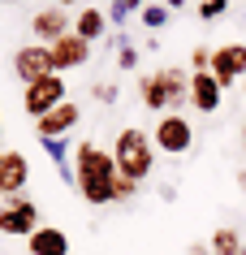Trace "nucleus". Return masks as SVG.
Here are the masks:
<instances>
[{
    "mask_svg": "<svg viewBox=\"0 0 246 255\" xmlns=\"http://www.w3.org/2000/svg\"><path fill=\"white\" fill-rule=\"evenodd\" d=\"M212 56H216V48L194 43V48H190V74H212Z\"/></svg>",
    "mask_w": 246,
    "mask_h": 255,
    "instance_id": "nucleus-19",
    "label": "nucleus"
},
{
    "mask_svg": "<svg viewBox=\"0 0 246 255\" xmlns=\"http://www.w3.org/2000/svg\"><path fill=\"white\" fill-rule=\"evenodd\" d=\"M160 78H164V91H168V113H181L190 104V74L168 65V69H160Z\"/></svg>",
    "mask_w": 246,
    "mask_h": 255,
    "instance_id": "nucleus-14",
    "label": "nucleus"
},
{
    "mask_svg": "<svg viewBox=\"0 0 246 255\" xmlns=\"http://www.w3.org/2000/svg\"><path fill=\"white\" fill-rule=\"evenodd\" d=\"M242 255H246V247H242Z\"/></svg>",
    "mask_w": 246,
    "mask_h": 255,
    "instance_id": "nucleus-35",
    "label": "nucleus"
},
{
    "mask_svg": "<svg viewBox=\"0 0 246 255\" xmlns=\"http://www.w3.org/2000/svg\"><path fill=\"white\" fill-rule=\"evenodd\" d=\"M69 87H65V74H48V78H39V82H30L26 91H22V108H26V117H48L56 104H65L69 100Z\"/></svg>",
    "mask_w": 246,
    "mask_h": 255,
    "instance_id": "nucleus-5",
    "label": "nucleus"
},
{
    "mask_svg": "<svg viewBox=\"0 0 246 255\" xmlns=\"http://www.w3.org/2000/svg\"><path fill=\"white\" fill-rule=\"evenodd\" d=\"M242 229H216V234H212V255H242Z\"/></svg>",
    "mask_w": 246,
    "mask_h": 255,
    "instance_id": "nucleus-17",
    "label": "nucleus"
},
{
    "mask_svg": "<svg viewBox=\"0 0 246 255\" xmlns=\"http://www.w3.org/2000/svg\"><path fill=\"white\" fill-rule=\"evenodd\" d=\"M74 186H78V195L91 208H108L112 186H117V160H112V151H104L91 138L74 143Z\"/></svg>",
    "mask_w": 246,
    "mask_h": 255,
    "instance_id": "nucleus-1",
    "label": "nucleus"
},
{
    "mask_svg": "<svg viewBox=\"0 0 246 255\" xmlns=\"http://www.w3.org/2000/svg\"><path fill=\"white\" fill-rule=\"evenodd\" d=\"M26 251L30 255H69V234L56 225H39L26 238Z\"/></svg>",
    "mask_w": 246,
    "mask_h": 255,
    "instance_id": "nucleus-13",
    "label": "nucleus"
},
{
    "mask_svg": "<svg viewBox=\"0 0 246 255\" xmlns=\"http://www.w3.org/2000/svg\"><path fill=\"white\" fill-rule=\"evenodd\" d=\"M112 160H117V173L121 177H134V182H147L156 160H160V151L151 143L147 130H138V126H125L117 143H112Z\"/></svg>",
    "mask_w": 246,
    "mask_h": 255,
    "instance_id": "nucleus-2",
    "label": "nucleus"
},
{
    "mask_svg": "<svg viewBox=\"0 0 246 255\" xmlns=\"http://www.w3.org/2000/svg\"><path fill=\"white\" fill-rule=\"evenodd\" d=\"M220 104H225V87L212 74H190V108L194 113L212 117V113H220Z\"/></svg>",
    "mask_w": 246,
    "mask_h": 255,
    "instance_id": "nucleus-12",
    "label": "nucleus"
},
{
    "mask_svg": "<svg viewBox=\"0 0 246 255\" xmlns=\"http://www.w3.org/2000/svg\"><path fill=\"white\" fill-rule=\"evenodd\" d=\"M242 95H246V78H242Z\"/></svg>",
    "mask_w": 246,
    "mask_h": 255,
    "instance_id": "nucleus-34",
    "label": "nucleus"
},
{
    "mask_svg": "<svg viewBox=\"0 0 246 255\" xmlns=\"http://www.w3.org/2000/svg\"><path fill=\"white\" fill-rule=\"evenodd\" d=\"M91 100H99V104H117V100H121V87H117V82H95V87H91Z\"/></svg>",
    "mask_w": 246,
    "mask_h": 255,
    "instance_id": "nucleus-21",
    "label": "nucleus"
},
{
    "mask_svg": "<svg viewBox=\"0 0 246 255\" xmlns=\"http://www.w3.org/2000/svg\"><path fill=\"white\" fill-rule=\"evenodd\" d=\"M130 17H134V13H130V9H125V4H108V26L125 30V26H130Z\"/></svg>",
    "mask_w": 246,
    "mask_h": 255,
    "instance_id": "nucleus-23",
    "label": "nucleus"
},
{
    "mask_svg": "<svg viewBox=\"0 0 246 255\" xmlns=\"http://www.w3.org/2000/svg\"><path fill=\"white\" fill-rule=\"evenodd\" d=\"M151 143L160 156H186L194 147V126L181 113H164L156 126H151Z\"/></svg>",
    "mask_w": 246,
    "mask_h": 255,
    "instance_id": "nucleus-3",
    "label": "nucleus"
},
{
    "mask_svg": "<svg viewBox=\"0 0 246 255\" xmlns=\"http://www.w3.org/2000/svg\"><path fill=\"white\" fill-rule=\"evenodd\" d=\"M82 121V108L74 104V100H65V104H56L48 117L35 121V134L39 138H69V130Z\"/></svg>",
    "mask_w": 246,
    "mask_h": 255,
    "instance_id": "nucleus-10",
    "label": "nucleus"
},
{
    "mask_svg": "<svg viewBox=\"0 0 246 255\" xmlns=\"http://www.w3.org/2000/svg\"><path fill=\"white\" fill-rule=\"evenodd\" d=\"M104 4H125V0H104Z\"/></svg>",
    "mask_w": 246,
    "mask_h": 255,
    "instance_id": "nucleus-31",
    "label": "nucleus"
},
{
    "mask_svg": "<svg viewBox=\"0 0 246 255\" xmlns=\"http://www.w3.org/2000/svg\"><path fill=\"white\" fill-rule=\"evenodd\" d=\"M168 17H173V13H168L164 4H147V9L138 13V26H147L151 35H156V30H164V26H168Z\"/></svg>",
    "mask_w": 246,
    "mask_h": 255,
    "instance_id": "nucleus-18",
    "label": "nucleus"
},
{
    "mask_svg": "<svg viewBox=\"0 0 246 255\" xmlns=\"http://www.w3.org/2000/svg\"><path fill=\"white\" fill-rule=\"evenodd\" d=\"M229 13V0H199V17H225Z\"/></svg>",
    "mask_w": 246,
    "mask_h": 255,
    "instance_id": "nucleus-22",
    "label": "nucleus"
},
{
    "mask_svg": "<svg viewBox=\"0 0 246 255\" xmlns=\"http://www.w3.org/2000/svg\"><path fill=\"white\" fill-rule=\"evenodd\" d=\"M30 182V160L22 151H0V195H22Z\"/></svg>",
    "mask_w": 246,
    "mask_h": 255,
    "instance_id": "nucleus-11",
    "label": "nucleus"
},
{
    "mask_svg": "<svg viewBox=\"0 0 246 255\" xmlns=\"http://www.w3.org/2000/svg\"><path fill=\"white\" fill-rule=\"evenodd\" d=\"M69 30H74V22H69V9H61V4H43V9H35V17H30L35 43H48V48H52L56 39H65Z\"/></svg>",
    "mask_w": 246,
    "mask_h": 255,
    "instance_id": "nucleus-7",
    "label": "nucleus"
},
{
    "mask_svg": "<svg viewBox=\"0 0 246 255\" xmlns=\"http://www.w3.org/2000/svg\"><path fill=\"white\" fill-rule=\"evenodd\" d=\"M0 134H4V117H0Z\"/></svg>",
    "mask_w": 246,
    "mask_h": 255,
    "instance_id": "nucleus-33",
    "label": "nucleus"
},
{
    "mask_svg": "<svg viewBox=\"0 0 246 255\" xmlns=\"http://www.w3.org/2000/svg\"><path fill=\"white\" fill-rule=\"evenodd\" d=\"M238 186H242V190H246V169H238Z\"/></svg>",
    "mask_w": 246,
    "mask_h": 255,
    "instance_id": "nucleus-29",
    "label": "nucleus"
},
{
    "mask_svg": "<svg viewBox=\"0 0 246 255\" xmlns=\"http://www.w3.org/2000/svg\"><path fill=\"white\" fill-rule=\"evenodd\" d=\"M13 74L22 78V87L48 78V74H52V48H48V43H35V39L22 43L13 52Z\"/></svg>",
    "mask_w": 246,
    "mask_h": 255,
    "instance_id": "nucleus-6",
    "label": "nucleus"
},
{
    "mask_svg": "<svg viewBox=\"0 0 246 255\" xmlns=\"http://www.w3.org/2000/svg\"><path fill=\"white\" fill-rule=\"evenodd\" d=\"M52 4H61V9H74V4H78V0H52Z\"/></svg>",
    "mask_w": 246,
    "mask_h": 255,
    "instance_id": "nucleus-28",
    "label": "nucleus"
},
{
    "mask_svg": "<svg viewBox=\"0 0 246 255\" xmlns=\"http://www.w3.org/2000/svg\"><path fill=\"white\" fill-rule=\"evenodd\" d=\"M242 156H246V121H242Z\"/></svg>",
    "mask_w": 246,
    "mask_h": 255,
    "instance_id": "nucleus-30",
    "label": "nucleus"
},
{
    "mask_svg": "<svg viewBox=\"0 0 246 255\" xmlns=\"http://www.w3.org/2000/svg\"><path fill=\"white\" fill-rule=\"evenodd\" d=\"M186 255H212V242H190V247H186Z\"/></svg>",
    "mask_w": 246,
    "mask_h": 255,
    "instance_id": "nucleus-24",
    "label": "nucleus"
},
{
    "mask_svg": "<svg viewBox=\"0 0 246 255\" xmlns=\"http://www.w3.org/2000/svg\"><path fill=\"white\" fill-rule=\"evenodd\" d=\"M138 100H143V104L151 108V113H168V91H164V78H160V69H156V74H143V78H138Z\"/></svg>",
    "mask_w": 246,
    "mask_h": 255,
    "instance_id": "nucleus-16",
    "label": "nucleus"
},
{
    "mask_svg": "<svg viewBox=\"0 0 246 255\" xmlns=\"http://www.w3.org/2000/svg\"><path fill=\"white\" fill-rule=\"evenodd\" d=\"M74 35H82L86 43L108 39V17H104V9H95V4L78 9V17H74Z\"/></svg>",
    "mask_w": 246,
    "mask_h": 255,
    "instance_id": "nucleus-15",
    "label": "nucleus"
},
{
    "mask_svg": "<svg viewBox=\"0 0 246 255\" xmlns=\"http://www.w3.org/2000/svg\"><path fill=\"white\" fill-rule=\"evenodd\" d=\"M125 9H130V13L138 17V13H143V9H147V0H125Z\"/></svg>",
    "mask_w": 246,
    "mask_h": 255,
    "instance_id": "nucleus-26",
    "label": "nucleus"
},
{
    "mask_svg": "<svg viewBox=\"0 0 246 255\" xmlns=\"http://www.w3.org/2000/svg\"><path fill=\"white\" fill-rule=\"evenodd\" d=\"M138 186H143V182H134V177H121V173H117V186H112V203H134Z\"/></svg>",
    "mask_w": 246,
    "mask_h": 255,
    "instance_id": "nucleus-20",
    "label": "nucleus"
},
{
    "mask_svg": "<svg viewBox=\"0 0 246 255\" xmlns=\"http://www.w3.org/2000/svg\"><path fill=\"white\" fill-rule=\"evenodd\" d=\"M212 78L229 91L233 82L246 78V43H220L216 56H212Z\"/></svg>",
    "mask_w": 246,
    "mask_h": 255,
    "instance_id": "nucleus-8",
    "label": "nucleus"
},
{
    "mask_svg": "<svg viewBox=\"0 0 246 255\" xmlns=\"http://www.w3.org/2000/svg\"><path fill=\"white\" fill-rule=\"evenodd\" d=\"M0 4H17V0H0Z\"/></svg>",
    "mask_w": 246,
    "mask_h": 255,
    "instance_id": "nucleus-32",
    "label": "nucleus"
},
{
    "mask_svg": "<svg viewBox=\"0 0 246 255\" xmlns=\"http://www.w3.org/2000/svg\"><path fill=\"white\" fill-rule=\"evenodd\" d=\"M39 208L30 195H9V199L0 203V234L4 238H30L35 229H39Z\"/></svg>",
    "mask_w": 246,
    "mask_h": 255,
    "instance_id": "nucleus-4",
    "label": "nucleus"
},
{
    "mask_svg": "<svg viewBox=\"0 0 246 255\" xmlns=\"http://www.w3.org/2000/svg\"><path fill=\"white\" fill-rule=\"evenodd\" d=\"M91 61V43L82 39V35H74L69 30L65 39L52 43V74H69V69H82Z\"/></svg>",
    "mask_w": 246,
    "mask_h": 255,
    "instance_id": "nucleus-9",
    "label": "nucleus"
},
{
    "mask_svg": "<svg viewBox=\"0 0 246 255\" xmlns=\"http://www.w3.org/2000/svg\"><path fill=\"white\" fill-rule=\"evenodd\" d=\"M160 199L173 203V199H177V186H173V182H164V186H160Z\"/></svg>",
    "mask_w": 246,
    "mask_h": 255,
    "instance_id": "nucleus-25",
    "label": "nucleus"
},
{
    "mask_svg": "<svg viewBox=\"0 0 246 255\" xmlns=\"http://www.w3.org/2000/svg\"><path fill=\"white\" fill-rule=\"evenodd\" d=\"M164 9H168V13H177V9H186V0H160Z\"/></svg>",
    "mask_w": 246,
    "mask_h": 255,
    "instance_id": "nucleus-27",
    "label": "nucleus"
}]
</instances>
